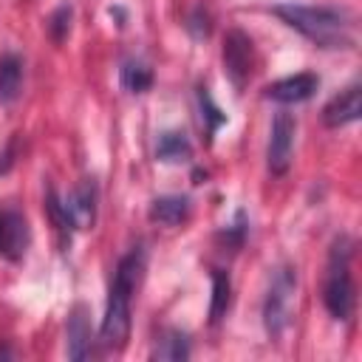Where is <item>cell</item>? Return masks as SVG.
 Wrapping results in <instances>:
<instances>
[{"label": "cell", "instance_id": "obj_1", "mask_svg": "<svg viewBox=\"0 0 362 362\" xmlns=\"http://www.w3.org/2000/svg\"><path fill=\"white\" fill-rule=\"evenodd\" d=\"M147 263V252L144 246H133L116 266L113 272V283H110V294H107V308L102 317V328H99V345L107 351H119L124 348L127 337H130V300L133 291L141 280Z\"/></svg>", "mask_w": 362, "mask_h": 362}, {"label": "cell", "instance_id": "obj_2", "mask_svg": "<svg viewBox=\"0 0 362 362\" xmlns=\"http://www.w3.org/2000/svg\"><path fill=\"white\" fill-rule=\"evenodd\" d=\"M272 11L320 48H354L356 42V23L345 8L280 3Z\"/></svg>", "mask_w": 362, "mask_h": 362}, {"label": "cell", "instance_id": "obj_3", "mask_svg": "<svg viewBox=\"0 0 362 362\" xmlns=\"http://www.w3.org/2000/svg\"><path fill=\"white\" fill-rule=\"evenodd\" d=\"M351 238H337L331 246V257H328V277H325V288H322V303L328 308V314L334 320H351L354 308H356V288H354V277H351Z\"/></svg>", "mask_w": 362, "mask_h": 362}, {"label": "cell", "instance_id": "obj_4", "mask_svg": "<svg viewBox=\"0 0 362 362\" xmlns=\"http://www.w3.org/2000/svg\"><path fill=\"white\" fill-rule=\"evenodd\" d=\"M294 291H297V274L291 266H280L272 277L269 294H266V305H263V322L269 337H280L291 320V303H294Z\"/></svg>", "mask_w": 362, "mask_h": 362}, {"label": "cell", "instance_id": "obj_5", "mask_svg": "<svg viewBox=\"0 0 362 362\" xmlns=\"http://www.w3.org/2000/svg\"><path fill=\"white\" fill-rule=\"evenodd\" d=\"M294 133H297V122L291 113H277L272 122V133H269V147H266V164L272 175H283L291 167V153H294Z\"/></svg>", "mask_w": 362, "mask_h": 362}, {"label": "cell", "instance_id": "obj_6", "mask_svg": "<svg viewBox=\"0 0 362 362\" xmlns=\"http://www.w3.org/2000/svg\"><path fill=\"white\" fill-rule=\"evenodd\" d=\"M223 65H226V76L232 79V85L240 90L249 76H252V65H255V48H252V40L240 31V28H232L223 40Z\"/></svg>", "mask_w": 362, "mask_h": 362}, {"label": "cell", "instance_id": "obj_7", "mask_svg": "<svg viewBox=\"0 0 362 362\" xmlns=\"http://www.w3.org/2000/svg\"><path fill=\"white\" fill-rule=\"evenodd\" d=\"M68 218L74 223V229H90L96 223V206H99V189L93 178H82L68 198H62Z\"/></svg>", "mask_w": 362, "mask_h": 362}, {"label": "cell", "instance_id": "obj_8", "mask_svg": "<svg viewBox=\"0 0 362 362\" xmlns=\"http://www.w3.org/2000/svg\"><path fill=\"white\" fill-rule=\"evenodd\" d=\"M31 243V229L23 212L6 209L0 212V255L6 260H20Z\"/></svg>", "mask_w": 362, "mask_h": 362}, {"label": "cell", "instance_id": "obj_9", "mask_svg": "<svg viewBox=\"0 0 362 362\" xmlns=\"http://www.w3.org/2000/svg\"><path fill=\"white\" fill-rule=\"evenodd\" d=\"M317 88H320V76L303 71V74L283 76V79L272 82V85L263 90V96H266V99H274V102H283V105H294V102L311 99V96L317 93Z\"/></svg>", "mask_w": 362, "mask_h": 362}, {"label": "cell", "instance_id": "obj_10", "mask_svg": "<svg viewBox=\"0 0 362 362\" xmlns=\"http://www.w3.org/2000/svg\"><path fill=\"white\" fill-rule=\"evenodd\" d=\"M362 116V88L354 82L345 90H339L325 107H322V122L328 127H345Z\"/></svg>", "mask_w": 362, "mask_h": 362}, {"label": "cell", "instance_id": "obj_11", "mask_svg": "<svg viewBox=\"0 0 362 362\" xmlns=\"http://www.w3.org/2000/svg\"><path fill=\"white\" fill-rule=\"evenodd\" d=\"M90 320H88V308L85 305H74L71 317H68V356L71 359H88L90 356Z\"/></svg>", "mask_w": 362, "mask_h": 362}, {"label": "cell", "instance_id": "obj_12", "mask_svg": "<svg viewBox=\"0 0 362 362\" xmlns=\"http://www.w3.org/2000/svg\"><path fill=\"white\" fill-rule=\"evenodd\" d=\"M192 212V204L187 195H158L150 204V221L161 226H181Z\"/></svg>", "mask_w": 362, "mask_h": 362}, {"label": "cell", "instance_id": "obj_13", "mask_svg": "<svg viewBox=\"0 0 362 362\" xmlns=\"http://www.w3.org/2000/svg\"><path fill=\"white\" fill-rule=\"evenodd\" d=\"M156 158L164 161V164H181V161H189L192 158V144L187 139L184 130H167L158 136V144H156Z\"/></svg>", "mask_w": 362, "mask_h": 362}, {"label": "cell", "instance_id": "obj_14", "mask_svg": "<svg viewBox=\"0 0 362 362\" xmlns=\"http://www.w3.org/2000/svg\"><path fill=\"white\" fill-rule=\"evenodd\" d=\"M23 88V59L17 54L0 57V105H11Z\"/></svg>", "mask_w": 362, "mask_h": 362}, {"label": "cell", "instance_id": "obj_15", "mask_svg": "<svg viewBox=\"0 0 362 362\" xmlns=\"http://www.w3.org/2000/svg\"><path fill=\"white\" fill-rule=\"evenodd\" d=\"M153 359H167V362H181L189 359V339L181 331H164L161 339L153 348Z\"/></svg>", "mask_w": 362, "mask_h": 362}, {"label": "cell", "instance_id": "obj_16", "mask_svg": "<svg viewBox=\"0 0 362 362\" xmlns=\"http://www.w3.org/2000/svg\"><path fill=\"white\" fill-rule=\"evenodd\" d=\"M229 300H232V280L223 269H212V303H209V320L218 322L223 320V314L229 311Z\"/></svg>", "mask_w": 362, "mask_h": 362}, {"label": "cell", "instance_id": "obj_17", "mask_svg": "<svg viewBox=\"0 0 362 362\" xmlns=\"http://www.w3.org/2000/svg\"><path fill=\"white\" fill-rule=\"evenodd\" d=\"M119 79L122 85L130 90V93H144L150 85H153V71L147 62L141 59H124L122 71H119Z\"/></svg>", "mask_w": 362, "mask_h": 362}, {"label": "cell", "instance_id": "obj_18", "mask_svg": "<svg viewBox=\"0 0 362 362\" xmlns=\"http://www.w3.org/2000/svg\"><path fill=\"white\" fill-rule=\"evenodd\" d=\"M198 102H201V119L206 124V136L212 139V133L226 122V113H221V107L212 102V96H209L206 88H198Z\"/></svg>", "mask_w": 362, "mask_h": 362}, {"label": "cell", "instance_id": "obj_19", "mask_svg": "<svg viewBox=\"0 0 362 362\" xmlns=\"http://www.w3.org/2000/svg\"><path fill=\"white\" fill-rule=\"evenodd\" d=\"M71 17H74V8H71L68 3H62V6L48 17V34H51L57 42H62V40L68 37V31H71Z\"/></svg>", "mask_w": 362, "mask_h": 362}]
</instances>
